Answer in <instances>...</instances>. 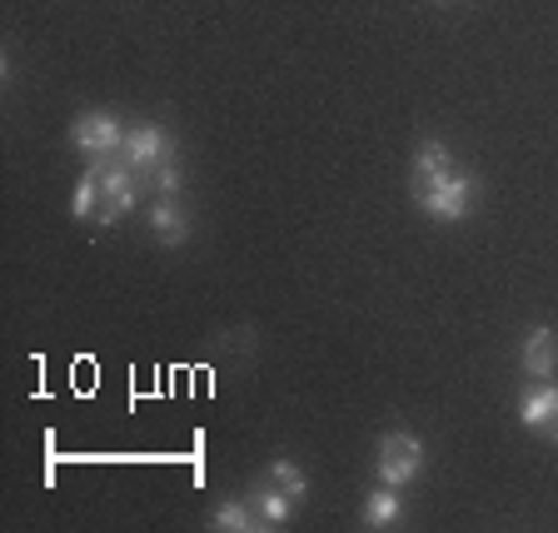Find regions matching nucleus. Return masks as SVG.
Wrapping results in <instances>:
<instances>
[{"label":"nucleus","mask_w":558,"mask_h":533,"mask_svg":"<svg viewBox=\"0 0 558 533\" xmlns=\"http://www.w3.org/2000/svg\"><path fill=\"white\" fill-rule=\"evenodd\" d=\"M409 190H414V205L439 225L464 220L469 205H474V180H469L459 165H453L449 145L439 140H424L414 150V165H409Z\"/></svg>","instance_id":"nucleus-1"},{"label":"nucleus","mask_w":558,"mask_h":533,"mask_svg":"<svg viewBox=\"0 0 558 533\" xmlns=\"http://www.w3.org/2000/svg\"><path fill=\"white\" fill-rule=\"evenodd\" d=\"M140 199V174L125 160H95L90 170L75 180V199H70V215L90 225H116L125 220Z\"/></svg>","instance_id":"nucleus-2"},{"label":"nucleus","mask_w":558,"mask_h":533,"mask_svg":"<svg viewBox=\"0 0 558 533\" xmlns=\"http://www.w3.org/2000/svg\"><path fill=\"white\" fill-rule=\"evenodd\" d=\"M418 469H424V444L414 439V434L395 429V434H384L379 449H374V474H379V484H414Z\"/></svg>","instance_id":"nucleus-3"},{"label":"nucleus","mask_w":558,"mask_h":533,"mask_svg":"<svg viewBox=\"0 0 558 533\" xmlns=\"http://www.w3.org/2000/svg\"><path fill=\"white\" fill-rule=\"evenodd\" d=\"M70 145L81 155H90V160H116V155H125V125L110 110H85L70 125Z\"/></svg>","instance_id":"nucleus-4"},{"label":"nucleus","mask_w":558,"mask_h":533,"mask_svg":"<svg viewBox=\"0 0 558 533\" xmlns=\"http://www.w3.org/2000/svg\"><path fill=\"white\" fill-rule=\"evenodd\" d=\"M174 160V140L160 125H130L125 130V165L135 174H150L155 165Z\"/></svg>","instance_id":"nucleus-5"},{"label":"nucleus","mask_w":558,"mask_h":533,"mask_svg":"<svg viewBox=\"0 0 558 533\" xmlns=\"http://www.w3.org/2000/svg\"><path fill=\"white\" fill-rule=\"evenodd\" d=\"M519 419H523V429H534V434H544L548 444H558V384L538 379L534 389H523Z\"/></svg>","instance_id":"nucleus-6"},{"label":"nucleus","mask_w":558,"mask_h":533,"mask_svg":"<svg viewBox=\"0 0 558 533\" xmlns=\"http://www.w3.org/2000/svg\"><path fill=\"white\" fill-rule=\"evenodd\" d=\"M519 360H523V370L534 374V379H554L558 374V329L534 325L529 335H523V344H519Z\"/></svg>","instance_id":"nucleus-7"},{"label":"nucleus","mask_w":558,"mask_h":533,"mask_svg":"<svg viewBox=\"0 0 558 533\" xmlns=\"http://www.w3.org/2000/svg\"><path fill=\"white\" fill-rule=\"evenodd\" d=\"M404 519V499L395 484H379L364 494V529H395Z\"/></svg>","instance_id":"nucleus-8"},{"label":"nucleus","mask_w":558,"mask_h":533,"mask_svg":"<svg viewBox=\"0 0 558 533\" xmlns=\"http://www.w3.org/2000/svg\"><path fill=\"white\" fill-rule=\"evenodd\" d=\"M250 504H255V513H259V523H265V529H284L300 499H294V494H284L279 484H259L255 494H250Z\"/></svg>","instance_id":"nucleus-9"},{"label":"nucleus","mask_w":558,"mask_h":533,"mask_svg":"<svg viewBox=\"0 0 558 533\" xmlns=\"http://www.w3.org/2000/svg\"><path fill=\"white\" fill-rule=\"evenodd\" d=\"M150 230H155V240L160 244H185L190 240V220H185V209L174 205V199H155L150 205Z\"/></svg>","instance_id":"nucleus-10"},{"label":"nucleus","mask_w":558,"mask_h":533,"mask_svg":"<svg viewBox=\"0 0 558 533\" xmlns=\"http://www.w3.org/2000/svg\"><path fill=\"white\" fill-rule=\"evenodd\" d=\"M209 529H220V533H259L265 523H259L255 504L250 499H225L220 509H215V519H209Z\"/></svg>","instance_id":"nucleus-11"},{"label":"nucleus","mask_w":558,"mask_h":533,"mask_svg":"<svg viewBox=\"0 0 558 533\" xmlns=\"http://www.w3.org/2000/svg\"><path fill=\"white\" fill-rule=\"evenodd\" d=\"M269 484H279L284 494H294V499L310 494V479H304V469L294 464V459H275V464H269Z\"/></svg>","instance_id":"nucleus-12"},{"label":"nucleus","mask_w":558,"mask_h":533,"mask_svg":"<svg viewBox=\"0 0 558 533\" xmlns=\"http://www.w3.org/2000/svg\"><path fill=\"white\" fill-rule=\"evenodd\" d=\"M145 180L155 185V195H160V199H180V165H174V160L155 165V170L145 174Z\"/></svg>","instance_id":"nucleus-13"}]
</instances>
